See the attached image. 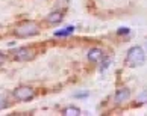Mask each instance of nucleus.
Returning a JSON list of instances; mask_svg holds the SVG:
<instances>
[{"label": "nucleus", "instance_id": "obj_1", "mask_svg": "<svg viewBox=\"0 0 147 116\" xmlns=\"http://www.w3.org/2000/svg\"><path fill=\"white\" fill-rule=\"evenodd\" d=\"M144 59H146V53H144L143 47L135 45V47H132V48L127 51L126 63H127L129 66H140V65H143Z\"/></svg>", "mask_w": 147, "mask_h": 116}, {"label": "nucleus", "instance_id": "obj_2", "mask_svg": "<svg viewBox=\"0 0 147 116\" xmlns=\"http://www.w3.org/2000/svg\"><path fill=\"white\" fill-rule=\"evenodd\" d=\"M38 33V26L34 21H24L14 29V35L18 38H29Z\"/></svg>", "mask_w": 147, "mask_h": 116}, {"label": "nucleus", "instance_id": "obj_3", "mask_svg": "<svg viewBox=\"0 0 147 116\" xmlns=\"http://www.w3.org/2000/svg\"><path fill=\"white\" fill-rule=\"evenodd\" d=\"M14 98L18 99V101H29L35 97V91L32 89L29 86H21V87H17V89L14 91Z\"/></svg>", "mask_w": 147, "mask_h": 116}, {"label": "nucleus", "instance_id": "obj_4", "mask_svg": "<svg viewBox=\"0 0 147 116\" xmlns=\"http://www.w3.org/2000/svg\"><path fill=\"white\" fill-rule=\"evenodd\" d=\"M35 57V51L29 47H21L15 51V59L21 60V62H28V60H32Z\"/></svg>", "mask_w": 147, "mask_h": 116}, {"label": "nucleus", "instance_id": "obj_5", "mask_svg": "<svg viewBox=\"0 0 147 116\" xmlns=\"http://www.w3.org/2000/svg\"><path fill=\"white\" fill-rule=\"evenodd\" d=\"M86 57H88V60H91V62H100L103 59V51L100 48H91L88 51V54H86Z\"/></svg>", "mask_w": 147, "mask_h": 116}, {"label": "nucleus", "instance_id": "obj_6", "mask_svg": "<svg viewBox=\"0 0 147 116\" xmlns=\"http://www.w3.org/2000/svg\"><path fill=\"white\" fill-rule=\"evenodd\" d=\"M130 97V91L127 89V87H123V89H120L117 93H115V103L120 104V103H123V101H126V99H129Z\"/></svg>", "mask_w": 147, "mask_h": 116}, {"label": "nucleus", "instance_id": "obj_7", "mask_svg": "<svg viewBox=\"0 0 147 116\" xmlns=\"http://www.w3.org/2000/svg\"><path fill=\"white\" fill-rule=\"evenodd\" d=\"M47 21H49L50 24H58V23H61V21H62V14H61V12H52V14H49Z\"/></svg>", "mask_w": 147, "mask_h": 116}, {"label": "nucleus", "instance_id": "obj_8", "mask_svg": "<svg viewBox=\"0 0 147 116\" xmlns=\"http://www.w3.org/2000/svg\"><path fill=\"white\" fill-rule=\"evenodd\" d=\"M73 32H74V26H68V27H65L64 30H56L55 36H68V35H71Z\"/></svg>", "mask_w": 147, "mask_h": 116}, {"label": "nucleus", "instance_id": "obj_9", "mask_svg": "<svg viewBox=\"0 0 147 116\" xmlns=\"http://www.w3.org/2000/svg\"><path fill=\"white\" fill-rule=\"evenodd\" d=\"M64 115L65 116H79L80 115V110L78 107H68L64 110Z\"/></svg>", "mask_w": 147, "mask_h": 116}, {"label": "nucleus", "instance_id": "obj_10", "mask_svg": "<svg viewBox=\"0 0 147 116\" xmlns=\"http://www.w3.org/2000/svg\"><path fill=\"white\" fill-rule=\"evenodd\" d=\"M6 107H8V99L5 98L3 95H0V110H3Z\"/></svg>", "mask_w": 147, "mask_h": 116}, {"label": "nucleus", "instance_id": "obj_11", "mask_svg": "<svg viewBox=\"0 0 147 116\" xmlns=\"http://www.w3.org/2000/svg\"><path fill=\"white\" fill-rule=\"evenodd\" d=\"M138 101L140 103H147V91L143 92V93H140V95H138Z\"/></svg>", "mask_w": 147, "mask_h": 116}, {"label": "nucleus", "instance_id": "obj_12", "mask_svg": "<svg viewBox=\"0 0 147 116\" xmlns=\"http://www.w3.org/2000/svg\"><path fill=\"white\" fill-rule=\"evenodd\" d=\"M130 30L127 29V27H121V29H118V35H126V33H129Z\"/></svg>", "mask_w": 147, "mask_h": 116}, {"label": "nucleus", "instance_id": "obj_13", "mask_svg": "<svg viewBox=\"0 0 147 116\" xmlns=\"http://www.w3.org/2000/svg\"><path fill=\"white\" fill-rule=\"evenodd\" d=\"M5 62V56H3V54H0V65H2Z\"/></svg>", "mask_w": 147, "mask_h": 116}]
</instances>
